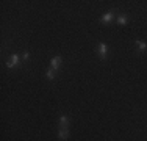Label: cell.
<instances>
[{"mask_svg": "<svg viewBox=\"0 0 147 141\" xmlns=\"http://www.w3.org/2000/svg\"><path fill=\"white\" fill-rule=\"evenodd\" d=\"M96 52L99 54L100 58L105 60V58H107V54H108V45L105 44V42H99V44H97V47H96Z\"/></svg>", "mask_w": 147, "mask_h": 141, "instance_id": "obj_1", "label": "cell"}, {"mask_svg": "<svg viewBox=\"0 0 147 141\" xmlns=\"http://www.w3.org/2000/svg\"><path fill=\"white\" fill-rule=\"evenodd\" d=\"M17 64H19V55H17V54H13V55H11V60L6 63V68H8V69H14Z\"/></svg>", "mask_w": 147, "mask_h": 141, "instance_id": "obj_2", "label": "cell"}, {"mask_svg": "<svg viewBox=\"0 0 147 141\" xmlns=\"http://www.w3.org/2000/svg\"><path fill=\"white\" fill-rule=\"evenodd\" d=\"M113 17H114V13L113 11H108V13H105L103 16L100 17V22H102V24H108V22L113 20Z\"/></svg>", "mask_w": 147, "mask_h": 141, "instance_id": "obj_3", "label": "cell"}, {"mask_svg": "<svg viewBox=\"0 0 147 141\" xmlns=\"http://www.w3.org/2000/svg\"><path fill=\"white\" fill-rule=\"evenodd\" d=\"M58 138H59V140H67V138H69V130L64 129V127H59V130H58Z\"/></svg>", "mask_w": 147, "mask_h": 141, "instance_id": "obj_4", "label": "cell"}, {"mask_svg": "<svg viewBox=\"0 0 147 141\" xmlns=\"http://www.w3.org/2000/svg\"><path fill=\"white\" fill-rule=\"evenodd\" d=\"M58 122H59V127H64V129H67V127H69V118H67L66 115H61V116H59Z\"/></svg>", "mask_w": 147, "mask_h": 141, "instance_id": "obj_5", "label": "cell"}, {"mask_svg": "<svg viewBox=\"0 0 147 141\" xmlns=\"http://www.w3.org/2000/svg\"><path fill=\"white\" fill-rule=\"evenodd\" d=\"M61 61H63V60H61V56H55V58L52 60V63H50L52 69H55V70L59 69V64H61Z\"/></svg>", "mask_w": 147, "mask_h": 141, "instance_id": "obj_6", "label": "cell"}, {"mask_svg": "<svg viewBox=\"0 0 147 141\" xmlns=\"http://www.w3.org/2000/svg\"><path fill=\"white\" fill-rule=\"evenodd\" d=\"M135 44L138 45V50H139V52H144V50H147V44H146L144 41L136 39V41H135Z\"/></svg>", "mask_w": 147, "mask_h": 141, "instance_id": "obj_7", "label": "cell"}, {"mask_svg": "<svg viewBox=\"0 0 147 141\" xmlns=\"http://www.w3.org/2000/svg\"><path fill=\"white\" fill-rule=\"evenodd\" d=\"M127 22H128V17L125 16V14H119L117 16V24L119 25H127Z\"/></svg>", "mask_w": 147, "mask_h": 141, "instance_id": "obj_8", "label": "cell"}, {"mask_svg": "<svg viewBox=\"0 0 147 141\" xmlns=\"http://www.w3.org/2000/svg\"><path fill=\"white\" fill-rule=\"evenodd\" d=\"M45 77H47L49 80H55V69H47L45 70Z\"/></svg>", "mask_w": 147, "mask_h": 141, "instance_id": "obj_9", "label": "cell"}, {"mask_svg": "<svg viewBox=\"0 0 147 141\" xmlns=\"http://www.w3.org/2000/svg\"><path fill=\"white\" fill-rule=\"evenodd\" d=\"M28 56H30V54L25 50V52H24V55H22V58H24V60H28Z\"/></svg>", "mask_w": 147, "mask_h": 141, "instance_id": "obj_10", "label": "cell"}]
</instances>
